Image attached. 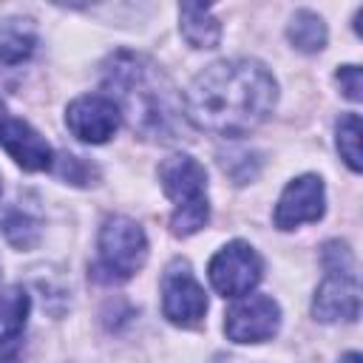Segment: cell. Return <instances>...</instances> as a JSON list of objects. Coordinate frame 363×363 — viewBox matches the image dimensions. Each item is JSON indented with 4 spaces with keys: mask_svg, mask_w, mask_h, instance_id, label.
<instances>
[{
    "mask_svg": "<svg viewBox=\"0 0 363 363\" xmlns=\"http://www.w3.org/2000/svg\"><path fill=\"white\" fill-rule=\"evenodd\" d=\"M278 85L258 60H221L204 68L184 94V116L218 136L255 130L275 108Z\"/></svg>",
    "mask_w": 363,
    "mask_h": 363,
    "instance_id": "6da1fadb",
    "label": "cell"
},
{
    "mask_svg": "<svg viewBox=\"0 0 363 363\" xmlns=\"http://www.w3.org/2000/svg\"><path fill=\"white\" fill-rule=\"evenodd\" d=\"M105 88H111L108 99L139 136L159 142L179 139L182 99L170 77L153 60L133 51H116L105 62Z\"/></svg>",
    "mask_w": 363,
    "mask_h": 363,
    "instance_id": "7a4b0ae2",
    "label": "cell"
},
{
    "mask_svg": "<svg viewBox=\"0 0 363 363\" xmlns=\"http://www.w3.org/2000/svg\"><path fill=\"white\" fill-rule=\"evenodd\" d=\"M159 182H162V190L176 204L173 218H170V230L182 238L199 233L210 218L204 164H199L187 153H176L159 164Z\"/></svg>",
    "mask_w": 363,
    "mask_h": 363,
    "instance_id": "3957f363",
    "label": "cell"
},
{
    "mask_svg": "<svg viewBox=\"0 0 363 363\" xmlns=\"http://www.w3.org/2000/svg\"><path fill=\"white\" fill-rule=\"evenodd\" d=\"M145 258V230L128 216H111L99 230V255L91 267V278L99 284H122L142 269Z\"/></svg>",
    "mask_w": 363,
    "mask_h": 363,
    "instance_id": "277c9868",
    "label": "cell"
},
{
    "mask_svg": "<svg viewBox=\"0 0 363 363\" xmlns=\"http://www.w3.org/2000/svg\"><path fill=\"white\" fill-rule=\"evenodd\" d=\"M210 284L224 298H244L258 281H261V258L258 252L244 241H230L221 247L210 267H207Z\"/></svg>",
    "mask_w": 363,
    "mask_h": 363,
    "instance_id": "5b68a950",
    "label": "cell"
},
{
    "mask_svg": "<svg viewBox=\"0 0 363 363\" xmlns=\"http://www.w3.org/2000/svg\"><path fill=\"white\" fill-rule=\"evenodd\" d=\"M162 312L176 326H196L207 312V298L187 261H173L162 275Z\"/></svg>",
    "mask_w": 363,
    "mask_h": 363,
    "instance_id": "8992f818",
    "label": "cell"
},
{
    "mask_svg": "<svg viewBox=\"0 0 363 363\" xmlns=\"http://www.w3.org/2000/svg\"><path fill=\"white\" fill-rule=\"evenodd\" d=\"M281 326V309L269 295H247L227 309L224 332L235 343L269 340Z\"/></svg>",
    "mask_w": 363,
    "mask_h": 363,
    "instance_id": "52a82bcc",
    "label": "cell"
},
{
    "mask_svg": "<svg viewBox=\"0 0 363 363\" xmlns=\"http://www.w3.org/2000/svg\"><path fill=\"white\" fill-rule=\"evenodd\" d=\"M65 125H68V130L79 142L102 145L122 125V113H119V108L108 96H102V94H85V96H77L68 105Z\"/></svg>",
    "mask_w": 363,
    "mask_h": 363,
    "instance_id": "ba28073f",
    "label": "cell"
},
{
    "mask_svg": "<svg viewBox=\"0 0 363 363\" xmlns=\"http://www.w3.org/2000/svg\"><path fill=\"white\" fill-rule=\"evenodd\" d=\"M312 315L323 323L335 320H354L360 315V284L354 269H326V278L320 281Z\"/></svg>",
    "mask_w": 363,
    "mask_h": 363,
    "instance_id": "9c48e42d",
    "label": "cell"
},
{
    "mask_svg": "<svg viewBox=\"0 0 363 363\" xmlns=\"http://www.w3.org/2000/svg\"><path fill=\"white\" fill-rule=\"evenodd\" d=\"M323 182L312 173L306 176H298L292 179L281 199H278V207H275V227L281 230H295L301 224H309V221H318L323 216Z\"/></svg>",
    "mask_w": 363,
    "mask_h": 363,
    "instance_id": "30bf717a",
    "label": "cell"
},
{
    "mask_svg": "<svg viewBox=\"0 0 363 363\" xmlns=\"http://www.w3.org/2000/svg\"><path fill=\"white\" fill-rule=\"evenodd\" d=\"M0 147L23 170H51L54 153L51 145L23 119H0Z\"/></svg>",
    "mask_w": 363,
    "mask_h": 363,
    "instance_id": "8fae6325",
    "label": "cell"
},
{
    "mask_svg": "<svg viewBox=\"0 0 363 363\" xmlns=\"http://www.w3.org/2000/svg\"><path fill=\"white\" fill-rule=\"evenodd\" d=\"M179 26H182V37L193 45V48H216L221 40V23L213 17V11L207 6L199 3H182L179 6Z\"/></svg>",
    "mask_w": 363,
    "mask_h": 363,
    "instance_id": "7c38bea8",
    "label": "cell"
},
{
    "mask_svg": "<svg viewBox=\"0 0 363 363\" xmlns=\"http://www.w3.org/2000/svg\"><path fill=\"white\" fill-rule=\"evenodd\" d=\"M37 45V31L31 26V20H6V26L0 28V68H14L23 60L31 57Z\"/></svg>",
    "mask_w": 363,
    "mask_h": 363,
    "instance_id": "4fadbf2b",
    "label": "cell"
},
{
    "mask_svg": "<svg viewBox=\"0 0 363 363\" xmlns=\"http://www.w3.org/2000/svg\"><path fill=\"white\" fill-rule=\"evenodd\" d=\"M286 37L298 51L315 54V51H320L326 45V26L315 11L301 9V11L292 14V20L286 26Z\"/></svg>",
    "mask_w": 363,
    "mask_h": 363,
    "instance_id": "5bb4252c",
    "label": "cell"
},
{
    "mask_svg": "<svg viewBox=\"0 0 363 363\" xmlns=\"http://www.w3.org/2000/svg\"><path fill=\"white\" fill-rule=\"evenodd\" d=\"M28 306H31V301H28L26 289L9 286L0 292V343H9L23 332Z\"/></svg>",
    "mask_w": 363,
    "mask_h": 363,
    "instance_id": "9a60e30c",
    "label": "cell"
},
{
    "mask_svg": "<svg viewBox=\"0 0 363 363\" xmlns=\"http://www.w3.org/2000/svg\"><path fill=\"white\" fill-rule=\"evenodd\" d=\"M0 230H3V235L9 238V244H14L17 250H28V247H34L37 238H40V221L31 218L23 207H11V210L3 216Z\"/></svg>",
    "mask_w": 363,
    "mask_h": 363,
    "instance_id": "2e32d148",
    "label": "cell"
},
{
    "mask_svg": "<svg viewBox=\"0 0 363 363\" xmlns=\"http://www.w3.org/2000/svg\"><path fill=\"white\" fill-rule=\"evenodd\" d=\"M337 150L354 173L363 167V162H360V116L357 113L340 116V122H337Z\"/></svg>",
    "mask_w": 363,
    "mask_h": 363,
    "instance_id": "e0dca14e",
    "label": "cell"
},
{
    "mask_svg": "<svg viewBox=\"0 0 363 363\" xmlns=\"http://www.w3.org/2000/svg\"><path fill=\"white\" fill-rule=\"evenodd\" d=\"M337 82H340V91L352 99V102H360L363 99V74L357 65H343L337 71Z\"/></svg>",
    "mask_w": 363,
    "mask_h": 363,
    "instance_id": "ac0fdd59",
    "label": "cell"
},
{
    "mask_svg": "<svg viewBox=\"0 0 363 363\" xmlns=\"http://www.w3.org/2000/svg\"><path fill=\"white\" fill-rule=\"evenodd\" d=\"M60 176H65L74 184H88L91 179V164H85L79 156H62L60 159Z\"/></svg>",
    "mask_w": 363,
    "mask_h": 363,
    "instance_id": "d6986e66",
    "label": "cell"
},
{
    "mask_svg": "<svg viewBox=\"0 0 363 363\" xmlns=\"http://www.w3.org/2000/svg\"><path fill=\"white\" fill-rule=\"evenodd\" d=\"M340 363H360V354H357V352H349V354H343Z\"/></svg>",
    "mask_w": 363,
    "mask_h": 363,
    "instance_id": "ffe728a7",
    "label": "cell"
},
{
    "mask_svg": "<svg viewBox=\"0 0 363 363\" xmlns=\"http://www.w3.org/2000/svg\"><path fill=\"white\" fill-rule=\"evenodd\" d=\"M0 119H3V102H0Z\"/></svg>",
    "mask_w": 363,
    "mask_h": 363,
    "instance_id": "44dd1931",
    "label": "cell"
},
{
    "mask_svg": "<svg viewBox=\"0 0 363 363\" xmlns=\"http://www.w3.org/2000/svg\"><path fill=\"white\" fill-rule=\"evenodd\" d=\"M0 193H3V187H0Z\"/></svg>",
    "mask_w": 363,
    "mask_h": 363,
    "instance_id": "7402d4cb",
    "label": "cell"
}]
</instances>
